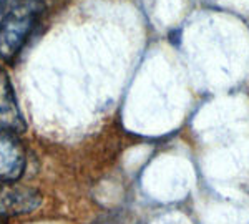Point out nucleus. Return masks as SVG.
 <instances>
[{
    "instance_id": "nucleus-1",
    "label": "nucleus",
    "mask_w": 249,
    "mask_h": 224,
    "mask_svg": "<svg viewBox=\"0 0 249 224\" xmlns=\"http://www.w3.org/2000/svg\"><path fill=\"white\" fill-rule=\"evenodd\" d=\"M43 10L42 0H15L0 22V58L12 62L25 45Z\"/></svg>"
},
{
    "instance_id": "nucleus-2",
    "label": "nucleus",
    "mask_w": 249,
    "mask_h": 224,
    "mask_svg": "<svg viewBox=\"0 0 249 224\" xmlns=\"http://www.w3.org/2000/svg\"><path fill=\"white\" fill-rule=\"evenodd\" d=\"M42 194L35 188L0 181V218H14L37 211Z\"/></svg>"
},
{
    "instance_id": "nucleus-3",
    "label": "nucleus",
    "mask_w": 249,
    "mask_h": 224,
    "mask_svg": "<svg viewBox=\"0 0 249 224\" xmlns=\"http://www.w3.org/2000/svg\"><path fill=\"white\" fill-rule=\"evenodd\" d=\"M27 153L17 135L0 128V181L15 183L25 173Z\"/></svg>"
},
{
    "instance_id": "nucleus-4",
    "label": "nucleus",
    "mask_w": 249,
    "mask_h": 224,
    "mask_svg": "<svg viewBox=\"0 0 249 224\" xmlns=\"http://www.w3.org/2000/svg\"><path fill=\"white\" fill-rule=\"evenodd\" d=\"M0 128L15 135L23 133L27 128L10 77L2 67H0Z\"/></svg>"
},
{
    "instance_id": "nucleus-5",
    "label": "nucleus",
    "mask_w": 249,
    "mask_h": 224,
    "mask_svg": "<svg viewBox=\"0 0 249 224\" xmlns=\"http://www.w3.org/2000/svg\"><path fill=\"white\" fill-rule=\"evenodd\" d=\"M2 3H3V0H0V5H2Z\"/></svg>"
}]
</instances>
